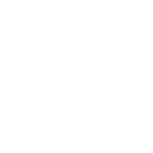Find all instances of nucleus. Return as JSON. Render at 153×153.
Listing matches in <instances>:
<instances>
[]
</instances>
